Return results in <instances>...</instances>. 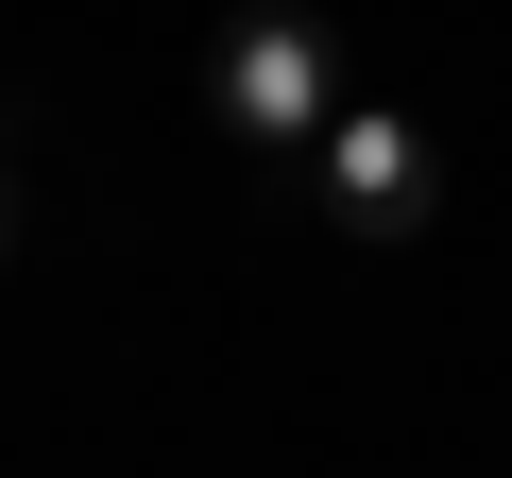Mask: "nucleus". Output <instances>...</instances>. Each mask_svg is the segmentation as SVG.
<instances>
[{
    "label": "nucleus",
    "instance_id": "1",
    "mask_svg": "<svg viewBox=\"0 0 512 478\" xmlns=\"http://www.w3.org/2000/svg\"><path fill=\"white\" fill-rule=\"evenodd\" d=\"M205 103H222V137H256V154H325V120H342V52H325V18H239L222 35V69H205Z\"/></svg>",
    "mask_w": 512,
    "mask_h": 478
},
{
    "label": "nucleus",
    "instance_id": "2",
    "mask_svg": "<svg viewBox=\"0 0 512 478\" xmlns=\"http://www.w3.org/2000/svg\"><path fill=\"white\" fill-rule=\"evenodd\" d=\"M325 222H342V239H410V222H427V120L342 103V120H325Z\"/></svg>",
    "mask_w": 512,
    "mask_h": 478
},
{
    "label": "nucleus",
    "instance_id": "3",
    "mask_svg": "<svg viewBox=\"0 0 512 478\" xmlns=\"http://www.w3.org/2000/svg\"><path fill=\"white\" fill-rule=\"evenodd\" d=\"M0 239H18V137H0Z\"/></svg>",
    "mask_w": 512,
    "mask_h": 478
}]
</instances>
